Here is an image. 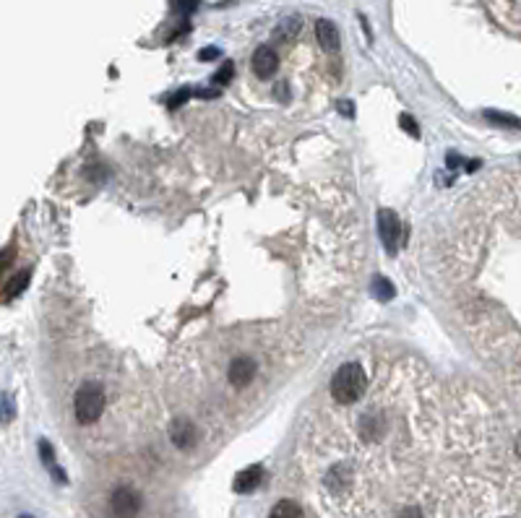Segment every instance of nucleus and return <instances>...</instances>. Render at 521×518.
<instances>
[{
    "label": "nucleus",
    "instance_id": "9b49d317",
    "mask_svg": "<svg viewBox=\"0 0 521 518\" xmlns=\"http://www.w3.org/2000/svg\"><path fill=\"white\" fill-rule=\"evenodd\" d=\"M269 518H305V510H302V505L295 500H279L271 508Z\"/></svg>",
    "mask_w": 521,
    "mask_h": 518
},
{
    "label": "nucleus",
    "instance_id": "412c9836",
    "mask_svg": "<svg viewBox=\"0 0 521 518\" xmlns=\"http://www.w3.org/2000/svg\"><path fill=\"white\" fill-rule=\"evenodd\" d=\"M339 110H342L344 115H352V112H355V104H350V102H339Z\"/></svg>",
    "mask_w": 521,
    "mask_h": 518
},
{
    "label": "nucleus",
    "instance_id": "2eb2a0df",
    "mask_svg": "<svg viewBox=\"0 0 521 518\" xmlns=\"http://www.w3.org/2000/svg\"><path fill=\"white\" fill-rule=\"evenodd\" d=\"M485 118L490 120V123H501V125H508V128H521V120L519 118H511V115H503V112L487 110Z\"/></svg>",
    "mask_w": 521,
    "mask_h": 518
},
{
    "label": "nucleus",
    "instance_id": "6ab92c4d",
    "mask_svg": "<svg viewBox=\"0 0 521 518\" xmlns=\"http://www.w3.org/2000/svg\"><path fill=\"white\" fill-rule=\"evenodd\" d=\"M399 123H402V128H404V130H407V133H410V136H415V138L419 136V128H417V123H415V120H412L410 115H402V118H399Z\"/></svg>",
    "mask_w": 521,
    "mask_h": 518
},
{
    "label": "nucleus",
    "instance_id": "423d86ee",
    "mask_svg": "<svg viewBox=\"0 0 521 518\" xmlns=\"http://www.w3.org/2000/svg\"><path fill=\"white\" fill-rule=\"evenodd\" d=\"M170 440L178 445V448H190L196 445L198 440V430L190 419H175L170 425Z\"/></svg>",
    "mask_w": 521,
    "mask_h": 518
},
{
    "label": "nucleus",
    "instance_id": "6e6552de",
    "mask_svg": "<svg viewBox=\"0 0 521 518\" xmlns=\"http://www.w3.org/2000/svg\"><path fill=\"white\" fill-rule=\"evenodd\" d=\"M316 39H318V44L329 52H336L339 50V44H342L339 29H336V24L329 21V18H318L316 21Z\"/></svg>",
    "mask_w": 521,
    "mask_h": 518
},
{
    "label": "nucleus",
    "instance_id": "a211bd4d",
    "mask_svg": "<svg viewBox=\"0 0 521 518\" xmlns=\"http://www.w3.org/2000/svg\"><path fill=\"white\" fill-rule=\"evenodd\" d=\"M188 97H190V89H180L178 94H172L170 102H167V104H170L172 110H178V107H180L183 102H188Z\"/></svg>",
    "mask_w": 521,
    "mask_h": 518
},
{
    "label": "nucleus",
    "instance_id": "4be33fe9",
    "mask_svg": "<svg viewBox=\"0 0 521 518\" xmlns=\"http://www.w3.org/2000/svg\"><path fill=\"white\" fill-rule=\"evenodd\" d=\"M18 518H35V516H18Z\"/></svg>",
    "mask_w": 521,
    "mask_h": 518
},
{
    "label": "nucleus",
    "instance_id": "4468645a",
    "mask_svg": "<svg viewBox=\"0 0 521 518\" xmlns=\"http://www.w3.org/2000/svg\"><path fill=\"white\" fill-rule=\"evenodd\" d=\"M373 295H376L378 300H391L393 297V284H388V281L384 279V276H376L373 279Z\"/></svg>",
    "mask_w": 521,
    "mask_h": 518
},
{
    "label": "nucleus",
    "instance_id": "1a4fd4ad",
    "mask_svg": "<svg viewBox=\"0 0 521 518\" xmlns=\"http://www.w3.org/2000/svg\"><path fill=\"white\" fill-rule=\"evenodd\" d=\"M264 482V467H248V469H243L238 476H235V493H253L258 484Z\"/></svg>",
    "mask_w": 521,
    "mask_h": 518
},
{
    "label": "nucleus",
    "instance_id": "f03ea898",
    "mask_svg": "<svg viewBox=\"0 0 521 518\" xmlns=\"http://www.w3.org/2000/svg\"><path fill=\"white\" fill-rule=\"evenodd\" d=\"M73 412H76L78 422H84V425L97 422L104 412V391L97 383L81 386L76 393V399H73Z\"/></svg>",
    "mask_w": 521,
    "mask_h": 518
},
{
    "label": "nucleus",
    "instance_id": "aec40b11",
    "mask_svg": "<svg viewBox=\"0 0 521 518\" xmlns=\"http://www.w3.org/2000/svg\"><path fill=\"white\" fill-rule=\"evenodd\" d=\"M214 58H219V50H216V47H206V50H201L198 52V60H214Z\"/></svg>",
    "mask_w": 521,
    "mask_h": 518
},
{
    "label": "nucleus",
    "instance_id": "7ed1b4c3",
    "mask_svg": "<svg viewBox=\"0 0 521 518\" xmlns=\"http://www.w3.org/2000/svg\"><path fill=\"white\" fill-rule=\"evenodd\" d=\"M110 510L115 518H136L141 513V495L133 487H118L110 495Z\"/></svg>",
    "mask_w": 521,
    "mask_h": 518
},
{
    "label": "nucleus",
    "instance_id": "f8f14e48",
    "mask_svg": "<svg viewBox=\"0 0 521 518\" xmlns=\"http://www.w3.org/2000/svg\"><path fill=\"white\" fill-rule=\"evenodd\" d=\"M300 32V18L298 16H290V18H284L282 24L276 26V32H274V37L276 39H282V42H287V39H295Z\"/></svg>",
    "mask_w": 521,
    "mask_h": 518
},
{
    "label": "nucleus",
    "instance_id": "ddd939ff",
    "mask_svg": "<svg viewBox=\"0 0 521 518\" xmlns=\"http://www.w3.org/2000/svg\"><path fill=\"white\" fill-rule=\"evenodd\" d=\"M39 450H42L44 467L50 469V471H52V476H55V479H58V482H66V474H63V471H60V469L55 467V456H52V448H50V443H47V440H42V443H39Z\"/></svg>",
    "mask_w": 521,
    "mask_h": 518
},
{
    "label": "nucleus",
    "instance_id": "20e7f679",
    "mask_svg": "<svg viewBox=\"0 0 521 518\" xmlns=\"http://www.w3.org/2000/svg\"><path fill=\"white\" fill-rule=\"evenodd\" d=\"M378 230H381V240L388 253H396L399 250V242H402V221L393 211L388 209H381L378 211Z\"/></svg>",
    "mask_w": 521,
    "mask_h": 518
},
{
    "label": "nucleus",
    "instance_id": "0eeeda50",
    "mask_svg": "<svg viewBox=\"0 0 521 518\" xmlns=\"http://www.w3.org/2000/svg\"><path fill=\"white\" fill-rule=\"evenodd\" d=\"M276 66H279V58H276V52L271 47H258L253 52V70H256L258 78H269L276 73Z\"/></svg>",
    "mask_w": 521,
    "mask_h": 518
},
{
    "label": "nucleus",
    "instance_id": "f3484780",
    "mask_svg": "<svg viewBox=\"0 0 521 518\" xmlns=\"http://www.w3.org/2000/svg\"><path fill=\"white\" fill-rule=\"evenodd\" d=\"M170 3H172V11H178V13H190V11L198 8L201 0H170Z\"/></svg>",
    "mask_w": 521,
    "mask_h": 518
},
{
    "label": "nucleus",
    "instance_id": "dca6fc26",
    "mask_svg": "<svg viewBox=\"0 0 521 518\" xmlns=\"http://www.w3.org/2000/svg\"><path fill=\"white\" fill-rule=\"evenodd\" d=\"M235 76V66H232V63H224L222 68L216 70V73H214L212 76V84L214 86H224V84H230V78Z\"/></svg>",
    "mask_w": 521,
    "mask_h": 518
},
{
    "label": "nucleus",
    "instance_id": "39448f33",
    "mask_svg": "<svg viewBox=\"0 0 521 518\" xmlns=\"http://www.w3.org/2000/svg\"><path fill=\"white\" fill-rule=\"evenodd\" d=\"M253 375H256V362L250 357H235L230 362V370H227L230 383L232 386H238V388L248 386V383L253 381Z\"/></svg>",
    "mask_w": 521,
    "mask_h": 518
},
{
    "label": "nucleus",
    "instance_id": "9d476101",
    "mask_svg": "<svg viewBox=\"0 0 521 518\" xmlns=\"http://www.w3.org/2000/svg\"><path fill=\"white\" fill-rule=\"evenodd\" d=\"M29 279H32V271H29V269H21V271L13 273L11 281L3 284V297H6V302L13 300L16 295H21V292L26 289V284H29Z\"/></svg>",
    "mask_w": 521,
    "mask_h": 518
},
{
    "label": "nucleus",
    "instance_id": "f257e3e1",
    "mask_svg": "<svg viewBox=\"0 0 521 518\" xmlns=\"http://www.w3.org/2000/svg\"><path fill=\"white\" fill-rule=\"evenodd\" d=\"M365 388H367V375L357 362L342 365L331 378V396L339 404H355V401H360Z\"/></svg>",
    "mask_w": 521,
    "mask_h": 518
}]
</instances>
